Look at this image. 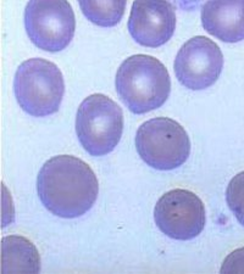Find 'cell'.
<instances>
[{
	"label": "cell",
	"instance_id": "obj_6",
	"mask_svg": "<svg viewBox=\"0 0 244 274\" xmlns=\"http://www.w3.org/2000/svg\"><path fill=\"white\" fill-rule=\"evenodd\" d=\"M25 28L38 49L61 51L75 35L73 10L67 0H29L25 9Z\"/></svg>",
	"mask_w": 244,
	"mask_h": 274
},
{
	"label": "cell",
	"instance_id": "obj_3",
	"mask_svg": "<svg viewBox=\"0 0 244 274\" xmlns=\"http://www.w3.org/2000/svg\"><path fill=\"white\" fill-rule=\"evenodd\" d=\"M13 93L20 107L33 117H47L59 111L65 93L59 67L40 57L29 59L17 68Z\"/></svg>",
	"mask_w": 244,
	"mask_h": 274
},
{
	"label": "cell",
	"instance_id": "obj_10",
	"mask_svg": "<svg viewBox=\"0 0 244 274\" xmlns=\"http://www.w3.org/2000/svg\"><path fill=\"white\" fill-rule=\"evenodd\" d=\"M201 25L225 43L244 40V0H207L201 7Z\"/></svg>",
	"mask_w": 244,
	"mask_h": 274
},
{
	"label": "cell",
	"instance_id": "obj_7",
	"mask_svg": "<svg viewBox=\"0 0 244 274\" xmlns=\"http://www.w3.org/2000/svg\"><path fill=\"white\" fill-rule=\"evenodd\" d=\"M155 224L171 239L187 241L197 237L206 223L205 207L198 196L186 189L167 191L154 208Z\"/></svg>",
	"mask_w": 244,
	"mask_h": 274
},
{
	"label": "cell",
	"instance_id": "obj_4",
	"mask_svg": "<svg viewBox=\"0 0 244 274\" xmlns=\"http://www.w3.org/2000/svg\"><path fill=\"white\" fill-rule=\"evenodd\" d=\"M123 113L114 100L93 94L81 102L76 115V134L83 149L92 156H105L120 143Z\"/></svg>",
	"mask_w": 244,
	"mask_h": 274
},
{
	"label": "cell",
	"instance_id": "obj_11",
	"mask_svg": "<svg viewBox=\"0 0 244 274\" xmlns=\"http://www.w3.org/2000/svg\"><path fill=\"white\" fill-rule=\"evenodd\" d=\"M1 273H39L40 257L35 246L22 236L1 239Z\"/></svg>",
	"mask_w": 244,
	"mask_h": 274
},
{
	"label": "cell",
	"instance_id": "obj_8",
	"mask_svg": "<svg viewBox=\"0 0 244 274\" xmlns=\"http://www.w3.org/2000/svg\"><path fill=\"white\" fill-rule=\"evenodd\" d=\"M223 55L211 39L198 35L178 50L175 59V74L183 86L191 90L210 88L222 72Z\"/></svg>",
	"mask_w": 244,
	"mask_h": 274
},
{
	"label": "cell",
	"instance_id": "obj_5",
	"mask_svg": "<svg viewBox=\"0 0 244 274\" xmlns=\"http://www.w3.org/2000/svg\"><path fill=\"white\" fill-rule=\"evenodd\" d=\"M135 149L148 166L159 171H171L188 160L191 140L178 122L167 117H156L138 128Z\"/></svg>",
	"mask_w": 244,
	"mask_h": 274
},
{
	"label": "cell",
	"instance_id": "obj_2",
	"mask_svg": "<svg viewBox=\"0 0 244 274\" xmlns=\"http://www.w3.org/2000/svg\"><path fill=\"white\" fill-rule=\"evenodd\" d=\"M115 86L126 107L134 115H143L166 102L171 80L157 59L138 54L126 59L119 67Z\"/></svg>",
	"mask_w": 244,
	"mask_h": 274
},
{
	"label": "cell",
	"instance_id": "obj_15",
	"mask_svg": "<svg viewBox=\"0 0 244 274\" xmlns=\"http://www.w3.org/2000/svg\"><path fill=\"white\" fill-rule=\"evenodd\" d=\"M173 5L175 9L177 10H183V11H194L198 7L207 1V0H167Z\"/></svg>",
	"mask_w": 244,
	"mask_h": 274
},
{
	"label": "cell",
	"instance_id": "obj_13",
	"mask_svg": "<svg viewBox=\"0 0 244 274\" xmlns=\"http://www.w3.org/2000/svg\"><path fill=\"white\" fill-rule=\"evenodd\" d=\"M226 201L239 224L244 227V171L229 182L226 190Z\"/></svg>",
	"mask_w": 244,
	"mask_h": 274
},
{
	"label": "cell",
	"instance_id": "obj_14",
	"mask_svg": "<svg viewBox=\"0 0 244 274\" xmlns=\"http://www.w3.org/2000/svg\"><path fill=\"white\" fill-rule=\"evenodd\" d=\"M221 273H244V247L238 249L225 258Z\"/></svg>",
	"mask_w": 244,
	"mask_h": 274
},
{
	"label": "cell",
	"instance_id": "obj_1",
	"mask_svg": "<svg viewBox=\"0 0 244 274\" xmlns=\"http://www.w3.org/2000/svg\"><path fill=\"white\" fill-rule=\"evenodd\" d=\"M37 191L49 212L61 218H77L95 204L99 183L92 168L82 160L59 155L40 168Z\"/></svg>",
	"mask_w": 244,
	"mask_h": 274
},
{
	"label": "cell",
	"instance_id": "obj_9",
	"mask_svg": "<svg viewBox=\"0 0 244 274\" xmlns=\"http://www.w3.org/2000/svg\"><path fill=\"white\" fill-rule=\"evenodd\" d=\"M176 21L175 7L167 0H134L128 32L142 47L159 48L172 38Z\"/></svg>",
	"mask_w": 244,
	"mask_h": 274
},
{
	"label": "cell",
	"instance_id": "obj_12",
	"mask_svg": "<svg viewBox=\"0 0 244 274\" xmlns=\"http://www.w3.org/2000/svg\"><path fill=\"white\" fill-rule=\"evenodd\" d=\"M81 11L92 23L109 28L120 23L127 0H78Z\"/></svg>",
	"mask_w": 244,
	"mask_h": 274
}]
</instances>
